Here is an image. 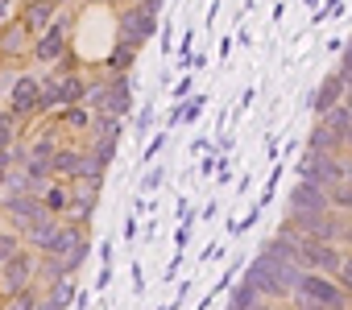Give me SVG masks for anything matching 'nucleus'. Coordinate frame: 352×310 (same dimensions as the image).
Returning a JSON list of instances; mask_svg holds the SVG:
<instances>
[{"label": "nucleus", "mask_w": 352, "mask_h": 310, "mask_svg": "<svg viewBox=\"0 0 352 310\" xmlns=\"http://www.w3.org/2000/svg\"><path fill=\"white\" fill-rule=\"evenodd\" d=\"M298 298L307 302V310H344V294L327 281V277H319V273H302L298 277Z\"/></svg>", "instance_id": "f257e3e1"}, {"label": "nucleus", "mask_w": 352, "mask_h": 310, "mask_svg": "<svg viewBox=\"0 0 352 310\" xmlns=\"http://www.w3.org/2000/svg\"><path fill=\"white\" fill-rule=\"evenodd\" d=\"M302 178L311 187H336L344 178V162H336L331 153H311V158L302 162Z\"/></svg>", "instance_id": "f03ea898"}, {"label": "nucleus", "mask_w": 352, "mask_h": 310, "mask_svg": "<svg viewBox=\"0 0 352 310\" xmlns=\"http://www.w3.org/2000/svg\"><path fill=\"white\" fill-rule=\"evenodd\" d=\"M298 261H307V265H315V269H323V273H336V269L344 265V257H340L327 240H298Z\"/></svg>", "instance_id": "7ed1b4c3"}, {"label": "nucleus", "mask_w": 352, "mask_h": 310, "mask_svg": "<svg viewBox=\"0 0 352 310\" xmlns=\"http://www.w3.org/2000/svg\"><path fill=\"white\" fill-rule=\"evenodd\" d=\"M149 34H153V9H149V5H145V9H133V13L124 17V46L137 50V42L149 38Z\"/></svg>", "instance_id": "20e7f679"}, {"label": "nucleus", "mask_w": 352, "mask_h": 310, "mask_svg": "<svg viewBox=\"0 0 352 310\" xmlns=\"http://www.w3.org/2000/svg\"><path fill=\"white\" fill-rule=\"evenodd\" d=\"M290 207L294 211H327V195L319 187H311V182H298L294 195H290Z\"/></svg>", "instance_id": "39448f33"}, {"label": "nucleus", "mask_w": 352, "mask_h": 310, "mask_svg": "<svg viewBox=\"0 0 352 310\" xmlns=\"http://www.w3.org/2000/svg\"><path fill=\"white\" fill-rule=\"evenodd\" d=\"M13 112L17 116H30V112H38V79H17V87H13Z\"/></svg>", "instance_id": "423d86ee"}, {"label": "nucleus", "mask_w": 352, "mask_h": 310, "mask_svg": "<svg viewBox=\"0 0 352 310\" xmlns=\"http://www.w3.org/2000/svg\"><path fill=\"white\" fill-rule=\"evenodd\" d=\"M340 95H344V79H340V75H327V79H323V87H319V95H315V112L336 108V104H340Z\"/></svg>", "instance_id": "0eeeda50"}, {"label": "nucleus", "mask_w": 352, "mask_h": 310, "mask_svg": "<svg viewBox=\"0 0 352 310\" xmlns=\"http://www.w3.org/2000/svg\"><path fill=\"white\" fill-rule=\"evenodd\" d=\"M323 128H327V132H336V136H344V132L352 128V112H348L344 104L327 108V112H323Z\"/></svg>", "instance_id": "6e6552de"}, {"label": "nucleus", "mask_w": 352, "mask_h": 310, "mask_svg": "<svg viewBox=\"0 0 352 310\" xmlns=\"http://www.w3.org/2000/svg\"><path fill=\"white\" fill-rule=\"evenodd\" d=\"M25 277H30V257H21V252H17V257H9V269H5V285L17 294V289L25 285Z\"/></svg>", "instance_id": "1a4fd4ad"}, {"label": "nucleus", "mask_w": 352, "mask_h": 310, "mask_svg": "<svg viewBox=\"0 0 352 310\" xmlns=\"http://www.w3.org/2000/svg\"><path fill=\"white\" fill-rule=\"evenodd\" d=\"M50 13H54V5H50V0H34V5H30V13H25V29H42V25L50 21Z\"/></svg>", "instance_id": "9d476101"}, {"label": "nucleus", "mask_w": 352, "mask_h": 310, "mask_svg": "<svg viewBox=\"0 0 352 310\" xmlns=\"http://www.w3.org/2000/svg\"><path fill=\"white\" fill-rule=\"evenodd\" d=\"M9 211H13L21 224H38V219H42V207H38L34 199H13V203H9Z\"/></svg>", "instance_id": "9b49d317"}, {"label": "nucleus", "mask_w": 352, "mask_h": 310, "mask_svg": "<svg viewBox=\"0 0 352 310\" xmlns=\"http://www.w3.org/2000/svg\"><path fill=\"white\" fill-rule=\"evenodd\" d=\"M58 54H63V25H54L38 46V58H58Z\"/></svg>", "instance_id": "f8f14e48"}, {"label": "nucleus", "mask_w": 352, "mask_h": 310, "mask_svg": "<svg viewBox=\"0 0 352 310\" xmlns=\"http://www.w3.org/2000/svg\"><path fill=\"white\" fill-rule=\"evenodd\" d=\"M336 141H340L336 132H327V128H319V132L311 136V149H315V153H331V149H336Z\"/></svg>", "instance_id": "ddd939ff"}, {"label": "nucleus", "mask_w": 352, "mask_h": 310, "mask_svg": "<svg viewBox=\"0 0 352 310\" xmlns=\"http://www.w3.org/2000/svg\"><path fill=\"white\" fill-rule=\"evenodd\" d=\"M79 162H83V158H75V153H58L50 166H54L58 174H75V170H79Z\"/></svg>", "instance_id": "4468645a"}, {"label": "nucleus", "mask_w": 352, "mask_h": 310, "mask_svg": "<svg viewBox=\"0 0 352 310\" xmlns=\"http://www.w3.org/2000/svg\"><path fill=\"white\" fill-rule=\"evenodd\" d=\"M249 306H257V289H253V285H241V289H236L232 310H249Z\"/></svg>", "instance_id": "2eb2a0df"}, {"label": "nucleus", "mask_w": 352, "mask_h": 310, "mask_svg": "<svg viewBox=\"0 0 352 310\" xmlns=\"http://www.w3.org/2000/svg\"><path fill=\"white\" fill-rule=\"evenodd\" d=\"M30 236H34L38 244H50V236H54V224H50V219H38V224L30 228Z\"/></svg>", "instance_id": "dca6fc26"}, {"label": "nucleus", "mask_w": 352, "mask_h": 310, "mask_svg": "<svg viewBox=\"0 0 352 310\" xmlns=\"http://www.w3.org/2000/svg\"><path fill=\"white\" fill-rule=\"evenodd\" d=\"M9 136H13V116H0V153L9 149Z\"/></svg>", "instance_id": "f3484780"}, {"label": "nucleus", "mask_w": 352, "mask_h": 310, "mask_svg": "<svg viewBox=\"0 0 352 310\" xmlns=\"http://www.w3.org/2000/svg\"><path fill=\"white\" fill-rule=\"evenodd\" d=\"M21 34H25V25H17V29H13V34L5 38V50H9V54H17V50H25V46H21Z\"/></svg>", "instance_id": "a211bd4d"}, {"label": "nucleus", "mask_w": 352, "mask_h": 310, "mask_svg": "<svg viewBox=\"0 0 352 310\" xmlns=\"http://www.w3.org/2000/svg\"><path fill=\"white\" fill-rule=\"evenodd\" d=\"M9 257H17V240L13 236H0V261H9Z\"/></svg>", "instance_id": "6ab92c4d"}, {"label": "nucleus", "mask_w": 352, "mask_h": 310, "mask_svg": "<svg viewBox=\"0 0 352 310\" xmlns=\"http://www.w3.org/2000/svg\"><path fill=\"white\" fill-rule=\"evenodd\" d=\"M83 95V83L79 79H67V87H63V99H79Z\"/></svg>", "instance_id": "aec40b11"}, {"label": "nucleus", "mask_w": 352, "mask_h": 310, "mask_svg": "<svg viewBox=\"0 0 352 310\" xmlns=\"http://www.w3.org/2000/svg\"><path fill=\"white\" fill-rule=\"evenodd\" d=\"M46 207H50V211L67 207V191H50V195H46Z\"/></svg>", "instance_id": "412c9836"}, {"label": "nucleus", "mask_w": 352, "mask_h": 310, "mask_svg": "<svg viewBox=\"0 0 352 310\" xmlns=\"http://www.w3.org/2000/svg\"><path fill=\"white\" fill-rule=\"evenodd\" d=\"M129 58H133V46H124V42H120V50L112 54V67H124Z\"/></svg>", "instance_id": "4be33fe9"}, {"label": "nucleus", "mask_w": 352, "mask_h": 310, "mask_svg": "<svg viewBox=\"0 0 352 310\" xmlns=\"http://www.w3.org/2000/svg\"><path fill=\"white\" fill-rule=\"evenodd\" d=\"M336 203H344V207H352V187H336Z\"/></svg>", "instance_id": "5701e85b"}, {"label": "nucleus", "mask_w": 352, "mask_h": 310, "mask_svg": "<svg viewBox=\"0 0 352 310\" xmlns=\"http://www.w3.org/2000/svg\"><path fill=\"white\" fill-rule=\"evenodd\" d=\"M340 273H344V285L352 289V261H344V265H340Z\"/></svg>", "instance_id": "b1692460"}, {"label": "nucleus", "mask_w": 352, "mask_h": 310, "mask_svg": "<svg viewBox=\"0 0 352 310\" xmlns=\"http://www.w3.org/2000/svg\"><path fill=\"white\" fill-rule=\"evenodd\" d=\"M344 182H348V187H352V166H344Z\"/></svg>", "instance_id": "393cba45"}, {"label": "nucleus", "mask_w": 352, "mask_h": 310, "mask_svg": "<svg viewBox=\"0 0 352 310\" xmlns=\"http://www.w3.org/2000/svg\"><path fill=\"white\" fill-rule=\"evenodd\" d=\"M42 310H58V302H46V306H42Z\"/></svg>", "instance_id": "a878e982"}, {"label": "nucleus", "mask_w": 352, "mask_h": 310, "mask_svg": "<svg viewBox=\"0 0 352 310\" xmlns=\"http://www.w3.org/2000/svg\"><path fill=\"white\" fill-rule=\"evenodd\" d=\"M5 5H9V0H0V17H5Z\"/></svg>", "instance_id": "bb28decb"}, {"label": "nucleus", "mask_w": 352, "mask_h": 310, "mask_svg": "<svg viewBox=\"0 0 352 310\" xmlns=\"http://www.w3.org/2000/svg\"><path fill=\"white\" fill-rule=\"evenodd\" d=\"M344 240H348V244H352V228H348V232H344Z\"/></svg>", "instance_id": "cd10ccee"}, {"label": "nucleus", "mask_w": 352, "mask_h": 310, "mask_svg": "<svg viewBox=\"0 0 352 310\" xmlns=\"http://www.w3.org/2000/svg\"><path fill=\"white\" fill-rule=\"evenodd\" d=\"M344 108H348V112H352V91H348V104H344Z\"/></svg>", "instance_id": "c85d7f7f"}, {"label": "nucleus", "mask_w": 352, "mask_h": 310, "mask_svg": "<svg viewBox=\"0 0 352 310\" xmlns=\"http://www.w3.org/2000/svg\"><path fill=\"white\" fill-rule=\"evenodd\" d=\"M0 182H5V166H0Z\"/></svg>", "instance_id": "c756f323"}]
</instances>
